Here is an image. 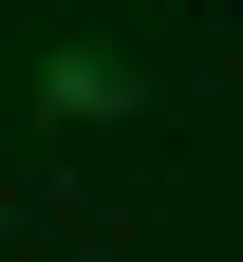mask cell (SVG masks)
I'll return each mask as SVG.
<instances>
[{
  "label": "cell",
  "instance_id": "6da1fadb",
  "mask_svg": "<svg viewBox=\"0 0 243 262\" xmlns=\"http://www.w3.org/2000/svg\"><path fill=\"white\" fill-rule=\"evenodd\" d=\"M38 94H56V113H131V56H113V38H75V56H38Z\"/></svg>",
  "mask_w": 243,
  "mask_h": 262
}]
</instances>
